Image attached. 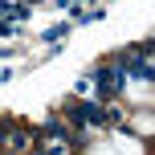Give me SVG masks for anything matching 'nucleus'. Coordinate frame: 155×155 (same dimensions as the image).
Masks as SVG:
<instances>
[{
    "mask_svg": "<svg viewBox=\"0 0 155 155\" xmlns=\"http://www.w3.org/2000/svg\"><path fill=\"white\" fill-rule=\"evenodd\" d=\"M94 78H98V90L102 94H118V90H123V74H118V70H98Z\"/></svg>",
    "mask_w": 155,
    "mask_h": 155,
    "instance_id": "f257e3e1",
    "label": "nucleus"
}]
</instances>
